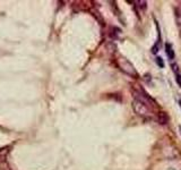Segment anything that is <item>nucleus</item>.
Masks as SVG:
<instances>
[{"label":"nucleus","mask_w":181,"mask_h":170,"mask_svg":"<svg viewBox=\"0 0 181 170\" xmlns=\"http://www.w3.org/2000/svg\"><path fill=\"white\" fill-rule=\"evenodd\" d=\"M131 104H132L134 111L137 113L138 116H140L143 118H152L153 116H154V110H153L154 108H152L151 105H148L144 101L134 98Z\"/></svg>","instance_id":"obj_1"},{"label":"nucleus","mask_w":181,"mask_h":170,"mask_svg":"<svg viewBox=\"0 0 181 170\" xmlns=\"http://www.w3.org/2000/svg\"><path fill=\"white\" fill-rule=\"evenodd\" d=\"M116 62L117 66L119 67L120 70L123 72L124 74H127L130 77H137L138 76V73L137 70H136V68H135V66L126 57H123L122 55H118L117 56Z\"/></svg>","instance_id":"obj_2"},{"label":"nucleus","mask_w":181,"mask_h":170,"mask_svg":"<svg viewBox=\"0 0 181 170\" xmlns=\"http://www.w3.org/2000/svg\"><path fill=\"white\" fill-rule=\"evenodd\" d=\"M171 68H172V70H173V73H174V76H175V82H177V84L181 88V73H180V69H179L178 64L172 62V64H171Z\"/></svg>","instance_id":"obj_3"},{"label":"nucleus","mask_w":181,"mask_h":170,"mask_svg":"<svg viewBox=\"0 0 181 170\" xmlns=\"http://www.w3.org/2000/svg\"><path fill=\"white\" fill-rule=\"evenodd\" d=\"M165 53H167V58L170 60H173L175 58V53H174V50L172 48V44L169 43V42L165 43Z\"/></svg>","instance_id":"obj_4"},{"label":"nucleus","mask_w":181,"mask_h":170,"mask_svg":"<svg viewBox=\"0 0 181 170\" xmlns=\"http://www.w3.org/2000/svg\"><path fill=\"white\" fill-rule=\"evenodd\" d=\"M9 150H10L9 146H5V148H0V164L6 161V158H7L8 153H9Z\"/></svg>","instance_id":"obj_5"},{"label":"nucleus","mask_w":181,"mask_h":170,"mask_svg":"<svg viewBox=\"0 0 181 170\" xmlns=\"http://www.w3.org/2000/svg\"><path fill=\"white\" fill-rule=\"evenodd\" d=\"M157 121H159V124L161 125H167V123H169V117H167V115L165 112H159V115H157Z\"/></svg>","instance_id":"obj_6"},{"label":"nucleus","mask_w":181,"mask_h":170,"mask_svg":"<svg viewBox=\"0 0 181 170\" xmlns=\"http://www.w3.org/2000/svg\"><path fill=\"white\" fill-rule=\"evenodd\" d=\"M175 22H177V25L181 32V7L175 8Z\"/></svg>","instance_id":"obj_7"},{"label":"nucleus","mask_w":181,"mask_h":170,"mask_svg":"<svg viewBox=\"0 0 181 170\" xmlns=\"http://www.w3.org/2000/svg\"><path fill=\"white\" fill-rule=\"evenodd\" d=\"M135 2H136V4H138L137 6L140 8V9H143V10H145V9L147 8V5H146L147 2H146V1H144V0H143V1H135Z\"/></svg>","instance_id":"obj_8"},{"label":"nucleus","mask_w":181,"mask_h":170,"mask_svg":"<svg viewBox=\"0 0 181 170\" xmlns=\"http://www.w3.org/2000/svg\"><path fill=\"white\" fill-rule=\"evenodd\" d=\"M155 61H156V64H157V66L160 67V68H164V61H163V59L161 58V57H156V59H155Z\"/></svg>","instance_id":"obj_9"},{"label":"nucleus","mask_w":181,"mask_h":170,"mask_svg":"<svg viewBox=\"0 0 181 170\" xmlns=\"http://www.w3.org/2000/svg\"><path fill=\"white\" fill-rule=\"evenodd\" d=\"M179 131H180V134H181V126H179Z\"/></svg>","instance_id":"obj_10"},{"label":"nucleus","mask_w":181,"mask_h":170,"mask_svg":"<svg viewBox=\"0 0 181 170\" xmlns=\"http://www.w3.org/2000/svg\"><path fill=\"white\" fill-rule=\"evenodd\" d=\"M179 103H180V107H181V99L179 100Z\"/></svg>","instance_id":"obj_11"}]
</instances>
